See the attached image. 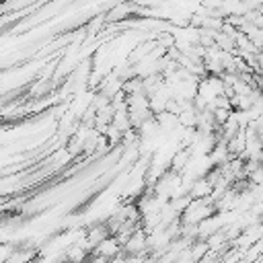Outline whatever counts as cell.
<instances>
[{
	"label": "cell",
	"instance_id": "1",
	"mask_svg": "<svg viewBox=\"0 0 263 263\" xmlns=\"http://www.w3.org/2000/svg\"><path fill=\"white\" fill-rule=\"evenodd\" d=\"M216 214V205L210 203V199H193L189 203V208L185 210V214L181 216L183 224H201L203 220L212 218Z\"/></svg>",
	"mask_w": 263,
	"mask_h": 263
},
{
	"label": "cell",
	"instance_id": "2",
	"mask_svg": "<svg viewBox=\"0 0 263 263\" xmlns=\"http://www.w3.org/2000/svg\"><path fill=\"white\" fill-rule=\"evenodd\" d=\"M121 253H123V247L117 242V238H115V236H107V238H105L103 242H99V245H97V249L92 251V255L103 257V259H107L109 263H111L113 259H117Z\"/></svg>",
	"mask_w": 263,
	"mask_h": 263
},
{
	"label": "cell",
	"instance_id": "3",
	"mask_svg": "<svg viewBox=\"0 0 263 263\" xmlns=\"http://www.w3.org/2000/svg\"><path fill=\"white\" fill-rule=\"evenodd\" d=\"M214 193V183L208 177H201L197 181H193L191 189H189V197L191 199H208Z\"/></svg>",
	"mask_w": 263,
	"mask_h": 263
},
{
	"label": "cell",
	"instance_id": "4",
	"mask_svg": "<svg viewBox=\"0 0 263 263\" xmlns=\"http://www.w3.org/2000/svg\"><path fill=\"white\" fill-rule=\"evenodd\" d=\"M64 255L68 263H88V257H90V253L80 245H72L70 249H66Z\"/></svg>",
	"mask_w": 263,
	"mask_h": 263
}]
</instances>
